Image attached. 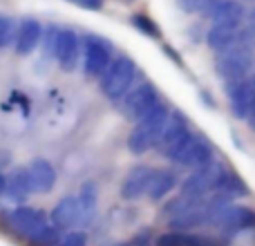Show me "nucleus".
Masks as SVG:
<instances>
[{"mask_svg":"<svg viewBox=\"0 0 255 246\" xmlns=\"http://www.w3.org/2000/svg\"><path fill=\"white\" fill-rule=\"evenodd\" d=\"M4 190H7V177L0 175V197L4 195Z\"/></svg>","mask_w":255,"mask_h":246,"instance_id":"7c9ffc66","label":"nucleus"},{"mask_svg":"<svg viewBox=\"0 0 255 246\" xmlns=\"http://www.w3.org/2000/svg\"><path fill=\"white\" fill-rule=\"evenodd\" d=\"M16 34H18V25L11 16L0 13V49H7L16 43Z\"/></svg>","mask_w":255,"mask_h":246,"instance_id":"5701e85b","label":"nucleus"},{"mask_svg":"<svg viewBox=\"0 0 255 246\" xmlns=\"http://www.w3.org/2000/svg\"><path fill=\"white\" fill-rule=\"evenodd\" d=\"M29 170V179H31V188L34 193L45 195L49 190H54L56 186V168L47 161V159H34V161L27 166Z\"/></svg>","mask_w":255,"mask_h":246,"instance_id":"f3484780","label":"nucleus"},{"mask_svg":"<svg viewBox=\"0 0 255 246\" xmlns=\"http://www.w3.org/2000/svg\"><path fill=\"white\" fill-rule=\"evenodd\" d=\"M67 2L76 4L81 9H88V11H99V9H103L106 0H67Z\"/></svg>","mask_w":255,"mask_h":246,"instance_id":"c85d7f7f","label":"nucleus"},{"mask_svg":"<svg viewBox=\"0 0 255 246\" xmlns=\"http://www.w3.org/2000/svg\"><path fill=\"white\" fill-rule=\"evenodd\" d=\"M253 63H255V49L240 40L238 45L217 54L215 70L220 74V79H224L226 83H233V81L251 76Z\"/></svg>","mask_w":255,"mask_h":246,"instance_id":"7ed1b4c3","label":"nucleus"},{"mask_svg":"<svg viewBox=\"0 0 255 246\" xmlns=\"http://www.w3.org/2000/svg\"><path fill=\"white\" fill-rule=\"evenodd\" d=\"M154 172H157V168L143 166V163L132 168L126 175V179L121 181V199H126V202H136V199H141L143 195H148L150 184H152V179H154Z\"/></svg>","mask_w":255,"mask_h":246,"instance_id":"4468645a","label":"nucleus"},{"mask_svg":"<svg viewBox=\"0 0 255 246\" xmlns=\"http://www.w3.org/2000/svg\"><path fill=\"white\" fill-rule=\"evenodd\" d=\"M190 136H193V132H190V127H188V119H186L181 112L175 110L170 115V121H168V127H166V132H163L161 141H159L157 150L166 159H170L172 161V157L184 148L186 141H188Z\"/></svg>","mask_w":255,"mask_h":246,"instance_id":"9d476101","label":"nucleus"},{"mask_svg":"<svg viewBox=\"0 0 255 246\" xmlns=\"http://www.w3.org/2000/svg\"><path fill=\"white\" fill-rule=\"evenodd\" d=\"M31 193H34V188H31V179L27 168H16V170L9 172L4 197H9L11 202H25Z\"/></svg>","mask_w":255,"mask_h":246,"instance_id":"6ab92c4d","label":"nucleus"},{"mask_svg":"<svg viewBox=\"0 0 255 246\" xmlns=\"http://www.w3.org/2000/svg\"><path fill=\"white\" fill-rule=\"evenodd\" d=\"M97 184L94 181H85L83 184V188H81V195H79V199H81V204H83V208H85V213H88V217L92 220V215H94V208H97Z\"/></svg>","mask_w":255,"mask_h":246,"instance_id":"393cba45","label":"nucleus"},{"mask_svg":"<svg viewBox=\"0 0 255 246\" xmlns=\"http://www.w3.org/2000/svg\"><path fill=\"white\" fill-rule=\"evenodd\" d=\"M215 193L229 195V197H240V195H247V186H244V181H242V177H240V175L226 170L224 175H222L220 184H217Z\"/></svg>","mask_w":255,"mask_h":246,"instance_id":"412c9836","label":"nucleus"},{"mask_svg":"<svg viewBox=\"0 0 255 246\" xmlns=\"http://www.w3.org/2000/svg\"><path fill=\"white\" fill-rule=\"evenodd\" d=\"M61 229H58L56 224H47L43 231H40L38 235H36L31 242L36 246H58L61 244Z\"/></svg>","mask_w":255,"mask_h":246,"instance_id":"a878e982","label":"nucleus"},{"mask_svg":"<svg viewBox=\"0 0 255 246\" xmlns=\"http://www.w3.org/2000/svg\"><path fill=\"white\" fill-rule=\"evenodd\" d=\"M226 172V168L222 166L220 161H211L204 168H197L193 170L184 181H181V193L188 199H202L208 197L217 190V184H220L222 175Z\"/></svg>","mask_w":255,"mask_h":246,"instance_id":"39448f33","label":"nucleus"},{"mask_svg":"<svg viewBox=\"0 0 255 246\" xmlns=\"http://www.w3.org/2000/svg\"><path fill=\"white\" fill-rule=\"evenodd\" d=\"M170 115H172L170 108L166 103H159L150 115H145L141 121H136L130 136H128V150L132 154H145L157 148L168 127Z\"/></svg>","mask_w":255,"mask_h":246,"instance_id":"f257e3e1","label":"nucleus"},{"mask_svg":"<svg viewBox=\"0 0 255 246\" xmlns=\"http://www.w3.org/2000/svg\"><path fill=\"white\" fill-rule=\"evenodd\" d=\"M247 2H255V0H247Z\"/></svg>","mask_w":255,"mask_h":246,"instance_id":"473e14b6","label":"nucleus"},{"mask_svg":"<svg viewBox=\"0 0 255 246\" xmlns=\"http://www.w3.org/2000/svg\"><path fill=\"white\" fill-rule=\"evenodd\" d=\"M115 58V47L106 36H83V72L88 76H101Z\"/></svg>","mask_w":255,"mask_h":246,"instance_id":"423d86ee","label":"nucleus"},{"mask_svg":"<svg viewBox=\"0 0 255 246\" xmlns=\"http://www.w3.org/2000/svg\"><path fill=\"white\" fill-rule=\"evenodd\" d=\"M202 16L208 18L213 25L242 27L244 18H247V9H244V4L238 2V0H208Z\"/></svg>","mask_w":255,"mask_h":246,"instance_id":"f8f14e48","label":"nucleus"},{"mask_svg":"<svg viewBox=\"0 0 255 246\" xmlns=\"http://www.w3.org/2000/svg\"><path fill=\"white\" fill-rule=\"evenodd\" d=\"M132 27L134 29H139L143 36H148V38L152 40H161V27L157 25V20H152L150 16H145V13H134V16L130 18Z\"/></svg>","mask_w":255,"mask_h":246,"instance_id":"4be33fe9","label":"nucleus"},{"mask_svg":"<svg viewBox=\"0 0 255 246\" xmlns=\"http://www.w3.org/2000/svg\"><path fill=\"white\" fill-rule=\"evenodd\" d=\"M226 99L235 119H249L255 110V74L226 83Z\"/></svg>","mask_w":255,"mask_h":246,"instance_id":"6e6552de","label":"nucleus"},{"mask_svg":"<svg viewBox=\"0 0 255 246\" xmlns=\"http://www.w3.org/2000/svg\"><path fill=\"white\" fill-rule=\"evenodd\" d=\"M58 36H61V27L49 25L47 29L43 31V56L45 58H56V47H58Z\"/></svg>","mask_w":255,"mask_h":246,"instance_id":"b1692460","label":"nucleus"},{"mask_svg":"<svg viewBox=\"0 0 255 246\" xmlns=\"http://www.w3.org/2000/svg\"><path fill=\"white\" fill-rule=\"evenodd\" d=\"M58 246H88V235L83 231H70Z\"/></svg>","mask_w":255,"mask_h":246,"instance_id":"cd10ccee","label":"nucleus"},{"mask_svg":"<svg viewBox=\"0 0 255 246\" xmlns=\"http://www.w3.org/2000/svg\"><path fill=\"white\" fill-rule=\"evenodd\" d=\"M179 184L177 181V175L172 170H166V168H161V170L154 172V179L152 184H150V190H148V199L150 202H161L166 195H170V190L175 188V186Z\"/></svg>","mask_w":255,"mask_h":246,"instance_id":"aec40b11","label":"nucleus"},{"mask_svg":"<svg viewBox=\"0 0 255 246\" xmlns=\"http://www.w3.org/2000/svg\"><path fill=\"white\" fill-rule=\"evenodd\" d=\"M213 161V143L202 134H193L186 145L172 157V163L179 168H188V170H197L204 168L206 163Z\"/></svg>","mask_w":255,"mask_h":246,"instance_id":"1a4fd4ad","label":"nucleus"},{"mask_svg":"<svg viewBox=\"0 0 255 246\" xmlns=\"http://www.w3.org/2000/svg\"><path fill=\"white\" fill-rule=\"evenodd\" d=\"M119 103H121V115H124L128 121L136 123L143 119L145 115H150V112L161 103L159 101V88L154 83H150V81L139 83L136 88H132Z\"/></svg>","mask_w":255,"mask_h":246,"instance_id":"20e7f679","label":"nucleus"},{"mask_svg":"<svg viewBox=\"0 0 255 246\" xmlns=\"http://www.w3.org/2000/svg\"><path fill=\"white\" fill-rule=\"evenodd\" d=\"M9 222H11L16 233H20L22 238H29V240H34L49 224L47 215L40 208H34V206H18L9 215Z\"/></svg>","mask_w":255,"mask_h":246,"instance_id":"ddd939ff","label":"nucleus"},{"mask_svg":"<svg viewBox=\"0 0 255 246\" xmlns=\"http://www.w3.org/2000/svg\"><path fill=\"white\" fill-rule=\"evenodd\" d=\"M242 40V27H233V25H211L206 34V43L213 52H224V49L233 47Z\"/></svg>","mask_w":255,"mask_h":246,"instance_id":"a211bd4d","label":"nucleus"},{"mask_svg":"<svg viewBox=\"0 0 255 246\" xmlns=\"http://www.w3.org/2000/svg\"><path fill=\"white\" fill-rule=\"evenodd\" d=\"M117 246H150V238H148V233H139V235H134L132 240H128V242H121V244H117Z\"/></svg>","mask_w":255,"mask_h":246,"instance_id":"c756f323","label":"nucleus"},{"mask_svg":"<svg viewBox=\"0 0 255 246\" xmlns=\"http://www.w3.org/2000/svg\"><path fill=\"white\" fill-rule=\"evenodd\" d=\"M211 226L220 229L222 235L226 238H233L238 233H244V231H253L255 229V211L247 206H224L215 217H213Z\"/></svg>","mask_w":255,"mask_h":246,"instance_id":"0eeeda50","label":"nucleus"},{"mask_svg":"<svg viewBox=\"0 0 255 246\" xmlns=\"http://www.w3.org/2000/svg\"><path fill=\"white\" fill-rule=\"evenodd\" d=\"M56 63L63 72H74L79 63H83V36H79L70 27L61 29V36H58Z\"/></svg>","mask_w":255,"mask_h":246,"instance_id":"9b49d317","label":"nucleus"},{"mask_svg":"<svg viewBox=\"0 0 255 246\" xmlns=\"http://www.w3.org/2000/svg\"><path fill=\"white\" fill-rule=\"evenodd\" d=\"M43 25L36 18H22L18 22V34L16 43H13V49H16L18 56H29L43 40Z\"/></svg>","mask_w":255,"mask_h":246,"instance_id":"dca6fc26","label":"nucleus"},{"mask_svg":"<svg viewBox=\"0 0 255 246\" xmlns=\"http://www.w3.org/2000/svg\"><path fill=\"white\" fill-rule=\"evenodd\" d=\"M136 79V63L128 54H119L112 58L108 70L99 76V88L103 97L110 101H121L132 90V83Z\"/></svg>","mask_w":255,"mask_h":246,"instance_id":"f03ea898","label":"nucleus"},{"mask_svg":"<svg viewBox=\"0 0 255 246\" xmlns=\"http://www.w3.org/2000/svg\"><path fill=\"white\" fill-rule=\"evenodd\" d=\"M247 121H249V125H251V130H255V110L251 112V117H249Z\"/></svg>","mask_w":255,"mask_h":246,"instance_id":"2f4dec72","label":"nucleus"},{"mask_svg":"<svg viewBox=\"0 0 255 246\" xmlns=\"http://www.w3.org/2000/svg\"><path fill=\"white\" fill-rule=\"evenodd\" d=\"M208 0H177V7L184 13H204Z\"/></svg>","mask_w":255,"mask_h":246,"instance_id":"bb28decb","label":"nucleus"},{"mask_svg":"<svg viewBox=\"0 0 255 246\" xmlns=\"http://www.w3.org/2000/svg\"><path fill=\"white\" fill-rule=\"evenodd\" d=\"M52 224H56L63 231H74L79 224H83L85 220L90 222L88 213H85L83 204L79 197H63L61 202L54 206L52 211Z\"/></svg>","mask_w":255,"mask_h":246,"instance_id":"2eb2a0df","label":"nucleus"}]
</instances>
